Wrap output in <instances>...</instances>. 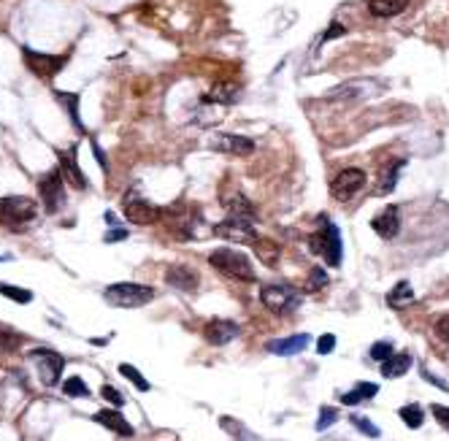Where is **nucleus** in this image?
Segmentation results:
<instances>
[{
	"label": "nucleus",
	"instance_id": "nucleus-1",
	"mask_svg": "<svg viewBox=\"0 0 449 441\" xmlns=\"http://www.w3.org/2000/svg\"><path fill=\"white\" fill-rule=\"evenodd\" d=\"M209 263L211 268H217L220 274L230 276V279H238V281H255V266L252 260L244 255V252H235V249H214L209 255Z\"/></svg>",
	"mask_w": 449,
	"mask_h": 441
},
{
	"label": "nucleus",
	"instance_id": "nucleus-2",
	"mask_svg": "<svg viewBox=\"0 0 449 441\" xmlns=\"http://www.w3.org/2000/svg\"><path fill=\"white\" fill-rule=\"evenodd\" d=\"M103 295L112 306L138 309V306H146L155 298V290L149 284H138V281H119V284H109Z\"/></svg>",
	"mask_w": 449,
	"mask_h": 441
},
{
	"label": "nucleus",
	"instance_id": "nucleus-3",
	"mask_svg": "<svg viewBox=\"0 0 449 441\" xmlns=\"http://www.w3.org/2000/svg\"><path fill=\"white\" fill-rule=\"evenodd\" d=\"M38 214V206L33 198H25V195H8V198H0V225L5 227H25L27 222L36 220Z\"/></svg>",
	"mask_w": 449,
	"mask_h": 441
},
{
	"label": "nucleus",
	"instance_id": "nucleus-4",
	"mask_svg": "<svg viewBox=\"0 0 449 441\" xmlns=\"http://www.w3.org/2000/svg\"><path fill=\"white\" fill-rule=\"evenodd\" d=\"M322 227L309 238V247L314 255H322L328 260V266H341V236H338V227L333 222H328L322 217Z\"/></svg>",
	"mask_w": 449,
	"mask_h": 441
},
{
	"label": "nucleus",
	"instance_id": "nucleus-5",
	"mask_svg": "<svg viewBox=\"0 0 449 441\" xmlns=\"http://www.w3.org/2000/svg\"><path fill=\"white\" fill-rule=\"evenodd\" d=\"M260 301H263V306H266L268 312H274V314H290V312H295V309L300 306L298 290H292V287H287V284H268V287H263Z\"/></svg>",
	"mask_w": 449,
	"mask_h": 441
},
{
	"label": "nucleus",
	"instance_id": "nucleus-6",
	"mask_svg": "<svg viewBox=\"0 0 449 441\" xmlns=\"http://www.w3.org/2000/svg\"><path fill=\"white\" fill-rule=\"evenodd\" d=\"M122 212L125 217L133 222V225H155L160 220V209L155 203H149L146 198L138 195V190H130L122 201Z\"/></svg>",
	"mask_w": 449,
	"mask_h": 441
},
{
	"label": "nucleus",
	"instance_id": "nucleus-7",
	"mask_svg": "<svg viewBox=\"0 0 449 441\" xmlns=\"http://www.w3.org/2000/svg\"><path fill=\"white\" fill-rule=\"evenodd\" d=\"M38 192H41V201H44V206H47L49 214H55V212H60L65 206V179H62L60 168L41 176Z\"/></svg>",
	"mask_w": 449,
	"mask_h": 441
},
{
	"label": "nucleus",
	"instance_id": "nucleus-8",
	"mask_svg": "<svg viewBox=\"0 0 449 441\" xmlns=\"http://www.w3.org/2000/svg\"><path fill=\"white\" fill-rule=\"evenodd\" d=\"M22 57H25V65L38 79H52V76H57L65 68V62H68V55H44V52H36L30 47L22 49Z\"/></svg>",
	"mask_w": 449,
	"mask_h": 441
},
{
	"label": "nucleus",
	"instance_id": "nucleus-9",
	"mask_svg": "<svg viewBox=\"0 0 449 441\" xmlns=\"http://www.w3.org/2000/svg\"><path fill=\"white\" fill-rule=\"evenodd\" d=\"M365 181H368L365 171H360V168H344L336 179L331 181V195L336 201H341V203L344 201H352L365 187Z\"/></svg>",
	"mask_w": 449,
	"mask_h": 441
},
{
	"label": "nucleus",
	"instance_id": "nucleus-10",
	"mask_svg": "<svg viewBox=\"0 0 449 441\" xmlns=\"http://www.w3.org/2000/svg\"><path fill=\"white\" fill-rule=\"evenodd\" d=\"M30 357L36 360V368H38V377H41V385L44 387H55L62 377V368H65V360L62 355H57L52 349H33Z\"/></svg>",
	"mask_w": 449,
	"mask_h": 441
},
{
	"label": "nucleus",
	"instance_id": "nucleus-11",
	"mask_svg": "<svg viewBox=\"0 0 449 441\" xmlns=\"http://www.w3.org/2000/svg\"><path fill=\"white\" fill-rule=\"evenodd\" d=\"M214 233L220 238L227 241H235V244H255L257 241V230L249 220H235V217H227L224 222H220L214 227Z\"/></svg>",
	"mask_w": 449,
	"mask_h": 441
},
{
	"label": "nucleus",
	"instance_id": "nucleus-12",
	"mask_svg": "<svg viewBox=\"0 0 449 441\" xmlns=\"http://www.w3.org/2000/svg\"><path fill=\"white\" fill-rule=\"evenodd\" d=\"M211 149L224 152V155H235V158H246L255 152V141L246 136H235V133H217L211 138Z\"/></svg>",
	"mask_w": 449,
	"mask_h": 441
},
{
	"label": "nucleus",
	"instance_id": "nucleus-13",
	"mask_svg": "<svg viewBox=\"0 0 449 441\" xmlns=\"http://www.w3.org/2000/svg\"><path fill=\"white\" fill-rule=\"evenodd\" d=\"M238 333H241V328H238L233 320H209L206 328H203L206 341L214 344V346H224V344H230L233 338H238Z\"/></svg>",
	"mask_w": 449,
	"mask_h": 441
},
{
	"label": "nucleus",
	"instance_id": "nucleus-14",
	"mask_svg": "<svg viewBox=\"0 0 449 441\" xmlns=\"http://www.w3.org/2000/svg\"><path fill=\"white\" fill-rule=\"evenodd\" d=\"M371 227H374V233H376L379 238H385V241L395 238V236L400 233V209H398V206H387L382 214H376V217L371 220Z\"/></svg>",
	"mask_w": 449,
	"mask_h": 441
},
{
	"label": "nucleus",
	"instance_id": "nucleus-15",
	"mask_svg": "<svg viewBox=\"0 0 449 441\" xmlns=\"http://www.w3.org/2000/svg\"><path fill=\"white\" fill-rule=\"evenodd\" d=\"M60 158V173L68 184H73L76 190H84L87 187V176L81 173V168L76 163V152H57Z\"/></svg>",
	"mask_w": 449,
	"mask_h": 441
},
{
	"label": "nucleus",
	"instance_id": "nucleus-16",
	"mask_svg": "<svg viewBox=\"0 0 449 441\" xmlns=\"http://www.w3.org/2000/svg\"><path fill=\"white\" fill-rule=\"evenodd\" d=\"M309 341H311V336H306V333H295V336H287V338H277V341H271V344H268V352L281 355V357L300 355V352L309 346Z\"/></svg>",
	"mask_w": 449,
	"mask_h": 441
},
{
	"label": "nucleus",
	"instance_id": "nucleus-17",
	"mask_svg": "<svg viewBox=\"0 0 449 441\" xmlns=\"http://www.w3.org/2000/svg\"><path fill=\"white\" fill-rule=\"evenodd\" d=\"M241 98V87L230 84V81H220L211 87V92L203 98V103H220V106H233Z\"/></svg>",
	"mask_w": 449,
	"mask_h": 441
},
{
	"label": "nucleus",
	"instance_id": "nucleus-18",
	"mask_svg": "<svg viewBox=\"0 0 449 441\" xmlns=\"http://www.w3.org/2000/svg\"><path fill=\"white\" fill-rule=\"evenodd\" d=\"M222 206L227 209V217H235V220H255V206L244 198V195H238V192H233V195H222Z\"/></svg>",
	"mask_w": 449,
	"mask_h": 441
},
{
	"label": "nucleus",
	"instance_id": "nucleus-19",
	"mask_svg": "<svg viewBox=\"0 0 449 441\" xmlns=\"http://www.w3.org/2000/svg\"><path fill=\"white\" fill-rule=\"evenodd\" d=\"M166 281H168L170 287L181 290V292H192V290H198V274H195L192 268H184V266H173V268H168Z\"/></svg>",
	"mask_w": 449,
	"mask_h": 441
},
{
	"label": "nucleus",
	"instance_id": "nucleus-20",
	"mask_svg": "<svg viewBox=\"0 0 449 441\" xmlns=\"http://www.w3.org/2000/svg\"><path fill=\"white\" fill-rule=\"evenodd\" d=\"M95 423H101L103 428H109V431L119 433V436H133V425H130L116 409H103V412H98V414H95Z\"/></svg>",
	"mask_w": 449,
	"mask_h": 441
},
{
	"label": "nucleus",
	"instance_id": "nucleus-21",
	"mask_svg": "<svg viewBox=\"0 0 449 441\" xmlns=\"http://www.w3.org/2000/svg\"><path fill=\"white\" fill-rule=\"evenodd\" d=\"M365 5H368V11H371L374 16L390 19V16H398V14L406 11L409 0H365Z\"/></svg>",
	"mask_w": 449,
	"mask_h": 441
},
{
	"label": "nucleus",
	"instance_id": "nucleus-22",
	"mask_svg": "<svg viewBox=\"0 0 449 441\" xmlns=\"http://www.w3.org/2000/svg\"><path fill=\"white\" fill-rule=\"evenodd\" d=\"M409 368H411V355L400 352V355H393L390 360L382 363V377L385 379H395V377H403Z\"/></svg>",
	"mask_w": 449,
	"mask_h": 441
},
{
	"label": "nucleus",
	"instance_id": "nucleus-23",
	"mask_svg": "<svg viewBox=\"0 0 449 441\" xmlns=\"http://www.w3.org/2000/svg\"><path fill=\"white\" fill-rule=\"evenodd\" d=\"M376 392H379V385H374V382H357L352 392H344V395H341V403H346V406H357V403L374 398Z\"/></svg>",
	"mask_w": 449,
	"mask_h": 441
},
{
	"label": "nucleus",
	"instance_id": "nucleus-24",
	"mask_svg": "<svg viewBox=\"0 0 449 441\" xmlns=\"http://www.w3.org/2000/svg\"><path fill=\"white\" fill-rule=\"evenodd\" d=\"M417 298H414V290H411V284L409 281H398L393 290H390V295H387V303L393 306V309H403V306H411Z\"/></svg>",
	"mask_w": 449,
	"mask_h": 441
},
{
	"label": "nucleus",
	"instance_id": "nucleus-25",
	"mask_svg": "<svg viewBox=\"0 0 449 441\" xmlns=\"http://www.w3.org/2000/svg\"><path fill=\"white\" fill-rule=\"evenodd\" d=\"M398 414H400V420H403L411 431H417V428L422 425V420H425V412H422V406H420V403H409V406H403Z\"/></svg>",
	"mask_w": 449,
	"mask_h": 441
},
{
	"label": "nucleus",
	"instance_id": "nucleus-26",
	"mask_svg": "<svg viewBox=\"0 0 449 441\" xmlns=\"http://www.w3.org/2000/svg\"><path fill=\"white\" fill-rule=\"evenodd\" d=\"M252 247L257 249V255H260V260H263V263L277 266V260H279V247H277L274 241H255Z\"/></svg>",
	"mask_w": 449,
	"mask_h": 441
},
{
	"label": "nucleus",
	"instance_id": "nucleus-27",
	"mask_svg": "<svg viewBox=\"0 0 449 441\" xmlns=\"http://www.w3.org/2000/svg\"><path fill=\"white\" fill-rule=\"evenodd\" d=\"M0 295H5V298L14 301V303H30V301H33V292H30V290L14 287V284H0Z\"/></svg>",
	"mask_w": 449,
	"mask_h": 441
},
{
	"label": "nucleus",
	"instance_id": "nucleus-28",
	"mask_svg": "<svg viewBox=\"0 0 449 441\" xmlns=\"http://www.w3.org/2000/svg\"><path fill=\"white\" fill-rule=\"evenodd\" d=\"M57 95H60V101L68 106V114H70L76 130L84 133V125H81V116H79V95H68V92H57Z\"/></svg>",
	"mask_w": 449,
	"mask_h": 441
},
{
	"label": "nucleus",
	"instance_id": "nucleus-29",
	"mask_svg": "<svg viewBox=\"0 0 449 441\" xmlns=\"http://www.w3.org/2000/svg\"><path fill=\"white\" fill-rule=\"evenodd\" d=\"M62 392H65L68 398H87V395H90V387L84 385L81 377H70V379H65Z\"/></svg>",
	"mask_w": 449,
	"mask_h": 441
},
{
	"label": "nucleus",
	"instance_id": "nucleus-30",
	"mask_svg": "<svg viewBox=\"0 0 449 441\" xmlns=\"http://www.w3.org/2000/svg\"><path fill=\"white\" fill-rule=\"evenodd\" d=\"M119 374H122L125 379H130V382L138 387L141 392H146V390L152 387L149 382H146V379H144V374H141V371H136V368H133L130 363H122V366H119Z\"/></svg>",
	"mask_w": 449,
	"mask_h": 441
},
{
	"label": "nucleus",
	"instance_id": "nucleus-31",
	"mask_svg": "<svg viewBox=\"0 0 449 441\" xmlns=\"http://www.w3.org/2000/svg\"><path fill=\"white\" fill-rule=\"evenodd\" d=\"M406 166V160H393L390 168H387V173H385V184H382V195H387V192H393L395 181H398V173H400V168Z\"/></svg>",
	"mask_w": 449,
	"mask_h": 441
},
{
	"label": "nucleus",
	"instance_id": "nucleus-32",
	"mask_svg": "<svg viewBox=\"0 0 449 441\" xmlns=\"http://www.w3.org/2000/svg\"><path fill=\"white\" fill-rule=\"evenodd\" d=\"M352 425H355L360 433H365L368 439H379V436H382V431H379L374 423H368L365 417H355V414H352Z\"/></svg>",
	"mask_w": 449,
	"mask_h": 441
},
{
	"label": "nucleus",
	"instance_id": "nucleus-33",
	"mask_svg": "<svg viewBox=\"0 0 449 441\" xmlns=\"http://www.w3.org/2000/svg\"><path fill=\"white\" fill-rule=\"evenodd\" d=\"M395 352H393V344L390 341H376L374 346H371V357L374 360H379V363H385V360H390Z\"/></svg>",
	"mask_w": 449,
	"mask_h": 441
},
{
	"label": "nucleus",
	"instance_id": "nucleus-34",
	"mask_svg": "<svg viewBox=\"0 0 449 441\" xmlns=\"http://www.w3.org/2000/svg\"><path fill=\"white\" fill-rule=\"evenodd\" d=\"M336 420H338L336 409H331V406H322V412H320V420H317V431H328V428H331Z\"/></svg>",
	"mask_w": 449,
	"mask_h": 441
},
{
	"label": "nucleus",
	"instance_id": "nucleus-35",
	"mask_svg": "<svg viewBox=\"0 0 449 441\" xmlns=\"http://www.w3.org/2000/svg\"><path fill=\"white\" fill-rule=\"evenodd\" d=\"M333 349H336V336H333V333L320 336V341H317V352H320V355H331Z\"/></svg>",
	"mask_w": 449,
	"mask_h": 441
},
{
	"label": "nucleus",
	"instance_id": "nucleus-36",
	"mask_svg": "<svg viewBox=\"0 0 449 441\" xmlns=\"http://www.w3.org/2000/svg\"><path fill=\"white\" fill-rule=\"evenodd\" d=\"M101 395H103V398H106L109 403H114L116 409H119V406L125 403V398H122V392H119L116 387H112V385H103V387H101Z\"/></svg>",
	"mask_w": 449,
	"mask_h": 441
},
{
	"label": "nucleus",
	"instance_id": "nucleus-37",
	"mask_svg": "<svg viewBox=\"0 0 449 441\" xmlns=\"http://www.w3.org/2000/svg\"><path fill=\"white\" fill-rule=\"evenodd\" d=\"M328 284V274L322 268H314L311 276H309V290H322Z\"/></svg>",
	"mask_w": 449,
	"mask_h": 441
},
{
	"label": "nucleus",
	"instance_id": "nucleus-38",
	"mask_svg": "<svg viewBox=\"0 0 449 441\" xmlns=\"http://www.w3.org/2000/svg\"><path fill=\"white\" fill-rule=\"evenodd\" d=\"M431 412H433V417H436V420H439V423H441V425L449 431V406L433 403V406H431Z\"/></svg>",
	"mask_w": 449,
	"mask_h": 441
},
{
	"label": "nucleus",
	"instance_id": "nucleus-39",
	"mask_svg": "<svg viewBox=\"0 0 449 441\" xmlns=\"http://www.w3.org/2000/svg\"><path fill=\"white\" fill-rule=\"evenodd\" d=\"M125 238H127V230H125V227H119V225H116V227H112V230L106 233V244H114V241H125Z\"/></svg>",
	"mask_w": 449,
	"mask_h": 441
},
{
	"label": "nucleus",
	"instance_id": "nucleus-40",
	"mask_svg": "<svg viewBox=\"0 0 449 441\" xmlns=\"http://www.w3.org/2000/svg\"><path fill=\"white\" fill-rule=\"evenodd\" d=\"M436 336H439L441 341H449V314L447 317H441V320L436 323Z\"/></svg>",
	"mask_w": 449,
	"mask_h": 441
},
{
	"label": "nucleus",
	"instance_id": "nucleus-41",
	"mask_svg": "<svg viewBox=\"0 0 449 441\" xmlns=\"http://www.w3.org/2000/svg\"><path fill=\"white\" fill-rule=\"evenodd\" d=\"M346 30H344V25H338V22H333L331 27H328V33L322 36V41H331V38H341Z\"/></svg>",
	"mask_w": 449,
	"mask_h": 441
},
{
	"label": "nucleus",
	"instance_id": "nucleus-42",
	"mask_svg": "<svg viewBox=\"0 0 449 441\" xmlns=\"http://www.w3.org/2000/svg\"><path fill=\"white\" fill-rule=\"evenodd\" d=\"M92 155L98 158V163H101V168H103V171L109 173V160H106V155H103V149H101V147H98L95 141H92Z\"/></svg>",
	"mask_w": 449,
	"mask_h": 441
},
{
	"label": "nucleus",
	"instance_id": "nucleus-43",
	"mask_svg": "<svg viewBox=\"0 0 449 441\" xmlns=\"http://www.w3.org/2000/svg\"><path fill=\"white\" fill-rule=\"evenodd\" d=\"M422 374H425V379H428V382H433V385H436V387H441V390H447V392H449V385H447V382H444V379H439V377H433V374H431L428 368H422Z\"/></svg>",
	"mask_w": 449,
	"mask_h": 441
}]
</instances>
